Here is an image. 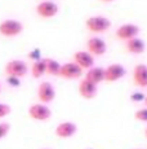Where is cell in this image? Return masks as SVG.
Returning a JSON list of instances; mask_svg holds the SVG:
<instances>
[{"label": "cell", "instance_id": "obj_1", "mask_svg": "<svg viewBox=\"0 0 147 149\" xmlns=\"http://www.w3.org/2000/svg\"><path fill=\"white\" fill-rule=\"evenodd\" d=\"M85 26L90 33L102 34V33H106V31L110 29L111 22H110V19L104 16H92L87 19Z\"/></svg>", "mask_w": 147, "mask_h": 149}, {"label": "cell", "instance_id": "obj_2", "mask_svg": "<svg viewBox=\"0 0 147 149\" xmlns=\"http://www.w3.org/2000/svg\"><path fill=\"white\" fill-rule=\"evenodd\" d=\"M23 25L17 19H4L0 22V34L4 36H17L22 33Z\"/></svg>", "mask_w": 147, "mask_h": 149}, {"label": "cell", "instance_id": "obj_3", "mask_svg": "<svg viewBox=\"0 0 147 149\" xmlns=\"http://www.w3.org/2000/svg\"><path fill=\"white\" fill-rule=\"evenodd\" d=\"M4 71L8 77L22 78L27 74V65L21 60H12V61L7 62Z\"/></svg>", "mask_w": 147, "mask_h": 149}, {"label": "cell", "instance_id": "obj_4", "mask_svg": "<svg viewBox=\"0 0 147 149\" xmlns=\"http://www.w3.org/2000/svg\"><path fill=\"white\" fill-rule=\"evenodd\" d=\"M29 116L35 121L44 122L52 117V110L45 104H32L29 108Z\"/></svg>", "mask_w": 147, "mask_h": 149}, {"label": "cell", "instance_id": "obj_5", "mask_svg": "<svg viewBox=\"0 0 147 149\" xmlns=\"http://www.w3.org/2000/svg\"><path fill=\"white\" fill-rule=\"evenodd\" d=\"M138 34H139V27L134 24H124V25H120L117 29H116V35L117 39L120 40H131L133 38H137Z\"/></svg>", "mask_w": 147, "mask_h": 149}, {"label": "cell", "instance_id": "obj_6", "mask_svg": "<svg viewBox=\"0 0 147 149\" xmlns=\"http://www.w3.org/2000/svg\"><path fill=\"white\" fill-rule=\"evenodd\" d=\"M38 97L41 101V104H49L54 100L56 97V90L52 83L49 82H41L38 87Z\"/></svg>", "mask_w": 147, "mask_h": 149}, {"label": "cell", "instance_id": "obj_7", "mask_svg": "<svg viewBox=\"0 0 147 149\" xmlns=\"http://www.w3.org/2000/svg\"><path fill=\"white\" fill-rule=\"evenodd\" d=\"M126 70L121 64H111L104 68V81L106 82H117L125 75Z\"/></svg>", "mask_w": 147, "mask_h": 149}, {"label": "cell", "instance_id": "obj_8", "mask_svg": "<svg viewBox=\"0 0 147 149\" xmlns=\"http://www.w3.org/2000/svg\"><path fill=\"white\" fill-rule=\"evenodd\" d=\"M87 49L88 52L94 56H103L107 51V44L103 39L98 38V36H93V38L88 39L87 42Z\"/></svg>", "mask_w": 147, "mask_h": 149}, {"label": "cell", "instance_id": "obj_9", "mask_svg": "<svg viewBox=\"0 0 147 149\" xmlns=\"http://www.w3.org/2000/svg\"><path fill=\"white\" fill-rule=\"evenodd\" d=\"M83 75V69L75 62H66L61 66V71H59V77L65 79H78Z\"/></svg>", "mask_w": 147, "mask_h": 149}, {"label": "cell", "instance_id": "obj_10", "mask_svg": "<svg viewBox=\"0 0 147 149\" xmlns=\"http://www.w3.org/2000/svg\"><path fill=\"white\" fill-rule=\"evenodd\" d=\"M36 13L43 18H52L58 13V5L54 1L50 0H44V1L39 3L36 7Z\"/></svg>", "mask_w": 147, "mask_h": 149}, {"label": "cell", "instance_id": "obj_11", "mask_svg": "<svg viewBox=\"0 0 147 149\" xmlns=\"http://www.w3.org/2000/svg\"><path fill=\"white\" fill-rule=\"evenodd\" d=\"M76 132H78V126L74 122H70V121L61 122L54 130L56 136L59 137V139H70V137H72Z\"/></svg>", "mask_w": 147, "mask_h": 149}, {"label": "cell", "instance_id": "obj_12", "mask_svg": "<svg viewBox=\"0 0 147 149\" xmlns=\"http://www.w3.org/2000/svg\"><path fill=\"white\" fill-rule=\"evenodd\" d=\"M74 62L83 70H89L90 68L94 66V57L88 51H78L74 53Z\"/></svg>", "mask_w": 147, "mask_h": 149}, {"label": "cell", "instance_id": "obj_13", "mask_svg": "<svg viewBox=\"0 0 147 149\" xmlns=\"http://www.w3.org/2000/svg\"><path fill=\"white\" fill-rule=\"evenodd\" d=\"M79 93H80L81 97L87 100H90V99H94L97 96V92H98V86L94 84V83L87 81L85 78L83 81H80L79 83Z\"/></svg>", "mask_w": 147, "mask_h": 149}, {"label": "cell", "instance_id": "obj_14", "mask_svg": "<svg viewBox=\"0 0 147 149\" xmlns=\"http://www.w3.org/2000/svg\"><path fill=\"white\" fill-rule=\"evenodd\" d=\"M133 81L137 87H147V65L137 64L133 69Z\"/></svg>", "mask_w": 147, "mask_h": 149}, {"label": "cell", "instance_id": "obj_15", "mask_svg": "<svg viewBox=\"0 0 147 149\" xmlns=\"http://www.w3.org/2000/svg\"><path fill=\"white\" fill-rule=\"evenodd\" d=\"M85 79L94 84H100V83L104 82V68H100V66H93L89 70H87L85 74Z\"/></svg>", "mask_w": 147, "mask_h": 149}, {"label": "cell", "instance_id": "obj_16", "mask_svg": "<svg viewBox=\"0 0 147 149\" xmlns=\"http://www.w3.org/2000/svg\"><path fill=\"white\" fill-rule=\"evenodd\" d=\"M125 48H126V51L132 54H141V53L145 52L146 45H145V42L137 36V38H133L131 40L126 42Z\"/></svg>", "mask_w": 147, "mask_h": 149}, {"label": "cell", "instance_id": "obj_17", "mask_svg": "<svg viewBox=\"0 0 147 149\" xmlns=\"http://www.w3.org/2000/svg\"><path fill=\"white\" fill-rule=\"evenodd\" d=\"M61 66L62 65L54 58H45V74L48 75H59Z\"/></svg>", "mask_w": 147, "mask_h": 149}, {"label": "cell", "instance_id": "obj_18", "mask_svg": "<svg viewBox=\"0 0 147 149\" xmlns=\"http://www.w3.org/2000/svg\"><path fill=\"white\" fill-rule=\"evenodd\" d=\"M45 74V58L35 61L31 66V75L34 78H41Z\"/></svg>", "mask_w": 147, "mask_h": 149}, {"label": "cell", "instance_id": "obj_19", "mask_svg": "<svg viewBox=\"0 0 147 149\" xmlns=\"http://www.w3.org/2000/svg\"><path fill=\"white\" fill-rule=\"evenodd\" d=\"M134 118L139 122H147V108H141L134 113Z\"/></svg>", "mask_w": 147, "mask_h": 149}, {"label": "cell", "instance_id": "obj_20", "mask_svg": "<svg viewBox=\"0 0 147 149\" xmlns=\"http://www.w3.org/2000/svg\"><path fill=\"white\" fill-rule=\"evenodd\" d=\"M9 130H10V125H9V123H7V122H1V123H0V140L8 135Z\"/></svg>", "mask_w": 147, "mask_h": 149}, {"label": "cell", "instance_id": "obj_21", "mask_svg": "<svg viewBox=\"0 0 147 149\" xmlns=\"http://www.w3.org/2000/svg\"><path fill=\"white\" fill-rule=\"evenodd\" d=\"M27 57H29L30 60H34V62L39 61V60H41V51L39 49V48H35V49H32L31 52H29Z\"/></svg>", "mask_w": 147, "mask_h": 149}, {"label": "cell", "instance_id": "obj_22", "mask_svg": "<svg viewBox=\"0 0 147 149\" xmlns=\"http://www.w3.org/2000/svg\"><path fill=\"white\" fill-rule=\"evenodd\" d=\"M10 113V107L8 104H3L0 102V118H4Z\"/></svg>", "mask_w": 147, "mask_h": 149}, {"label": "cell", "instance_id": "obj_23", "mask_svg": "<svg viewBox=\"0 0 147 149\" xmlns=\"http://www.w3.org/2000/svg\"><path fill=\"white\" fill-rule=\"evenodd\" d=\"M7 82H8V84L12 86V87H18V86L21 84V82H19V78H16V77H8Z\"/></svg>", "mask_w": 147, "mask_h": 149}, {"label": "cell", "instance_id": "obj_24", "mask_svg": "<svg viewBox=\"0 0 147 149\" xmlns=\"http://www.w3.org/2000/svg\"><path fill=\"white\" fill-rule=\"evenodd\" d=\"M131 100L132 101H134V102L143 101V100H145V95L141 93V92H135V93H133V95L131 96Z\"/></svg>", "mask_w": 147, "mask_h": 149}, {"label": "cell", "instance_id": "obj_25", "mask_svg": "<svg viewBox=\"0 0 147 149\" xmlns=\"http://www.w3.org/2000/svg\"><path fill=\"white\" fill-rule=\"evenodd\" d=\"M143 102H145V107L147 108V96H145V100H143Z\"/></svg>", "mask_w": 147, "mask_h": 149}, {"label": "cell", "instance_id": "obj_26", "mask_svg": "<svg viewBox=\"0 0 147 149\" xmlns=\"http://www.w3.org/2000/svg\"><path fill=\"white\" fill-rule=\"evenodd\" d=\"M101 1H103V3H111V1H114V0H101Z\"/></svg>", "mask_w": 147, "mask_h": 149}, {"label": "cell", "instance_id": "obj_27", "mask_svg": "<svg viewBox=\"0 0 147 149\" xmlns=\"http://www.w3.org/2000/svg\"><path fill=\"white\" fill-rule=\"evenodd\" d=\"M145 136H146V139H147V127L145 128Z\"/></svg>", "mask_w": 147, "mask_h": 149}, {"label": "cell", "instance_id": "obj_28", "mask_svg": "<svg viewBox=\"0 0 147 149\" xmlns=\"http://www.w3.org/2000/svg\"><path fill=\"white\" fill-rule=\"evenodd\" d=\"M0 91H1V84H0Z\"/></svg>", "mask_w": 147, "mask_h": 149}]
</instances>
